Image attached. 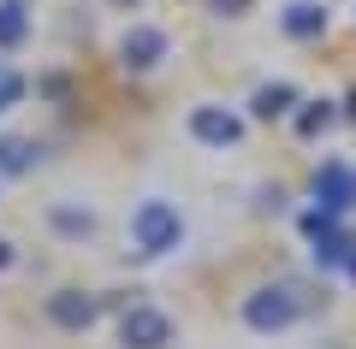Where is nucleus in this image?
<instances>
[{"instance_id": "a211bd4d", "label": "nucleus", "mask_w": 356, "mask_h": 349, "mask_svg": "<svg viewBox=\"0 0 356 349\" xmlns=\"http://www.w3.org/2000/svg\"><path fill=\"white\" fill-rule=\"evenodd\" d=\"M344 273H350V278H356V255H350V261H344Z\"/></svg>"}, {"instance_id": "9b49d317", "label": "nucleus", "mask_w": 356, "mask_h": 349, "mask_svg": "<svg viewBox=\"0 0 356 349\" xmlns=\"http://www.w3.org/2000/svg\"><path fill=\"white\" fill-rule=\"evenodd\" d=\"M36 160H42L36 142H24V137H0V178H24Z\"/></svg>"}, {"instance_id": "423d86ee", "label": "nucleus", "mask_w": 356, "mask_h": 349, "mask_svg": "<svg viewBox=\"0 0 356 349\" xmlns=\"http://www.w3.org/2000/svg\"><path fill=\"white\" fill-rule=\"evenodd\" d=\"M166 30H154V24H131L125 36H119V65L125 71H154V65L166 60Z\"/></svg>"}, {"instance_id": "1a4fd4ad", "label": "nucleus", "mask_w": 356, "mask_h": 349, "mask_svg": "<svg viewBox=\"0 0 356 349\" xmlns=\"http://www.w3.org/2000/svg\"><path fill=\"white\" fill-rule=\"evenodd\" d=\"M280 24H285V36L315 42V36H327V6H321V0H291L280 12Z\"/></svg>"}, {"instance_id": "ddd939ff", "label": "nucleus", "mask_w": 356, "mask_h": 349, "mask_svg": "<svg viewBox=\"0 0 356 349\" xmlns=\"http://www.w3.org/2000/svg\"><path fill=\"white\" fill-rule=\"evenodd\" d=\"M30 36V12L24 0H0V48H18Z\"/></svg>"}, {"instance_id": "f3484780", "label": "nucleus", "mask_w": 356, "mask_h": 349, "mask_svg": "<svg viewBox=\"0 0 356 349\" xmlns=\"http://www.w3.org/2000/svg\"><path fill=\"white\" fill-rule=\"evenodd\" d=\"M6 266H13V243L0 237V273H6Z\"/></svg>"}, {"instance_id": "4468645a", "label": "nucleus", "mask_w": 356, "mask_h": 349, "mask_svg": "<svg viewBox=\"0 0 356 349\" xmlns=\"http://www.w3.org/2000/svg\"><path fill=\"white\" fill-rule=\"evenodd\" d=\"M339 112H332V101H309V112H297V130L303 137H315V130H327Z\"/></svg>"}, {"instance_id": "dca6fc26", "label": "nucleus", "mask_w": 356, "mask_h": 349, "mask_svg": "<svg viewBox=\"0 0 356 349\" xmlns=\"http://www.w3.org/2000/svg\"><path fill=\"white\" fill-rule=\"evenodd\" d=\"M208 12H214V18H243V12H250V0H208Z\"/></svg>"}, {"instance_id": "f8f14e48", "label": "nucleus", "mask_w": 356, "mask_h": 349, "mask_svg": "<svg viewBox=\"0 0 356 349\" xmlns=\"http://www.w3.org/2000/svg\"><path fill=\"white\" fill-rule=\"evenodd\" d=\"M250 107H255V119H285V112L297 107V89L291 83H261Z\"/></svg>"}, {"instance_id": "6ab92c4d", "label": "nucleus", "mask_w": 356, "mask_h": 349, "mask_svg": "<svg viewBox=\"0 0 356 349\" xmlns=\"http://www.w3.org/2000/svg\"><path fill=\"white\" fill-rule=\"evenodd\" d=\"M113 6H137V0H113Z\"/></svg>"}, {"instance_id": "f03ea898", "label": "nucleus", "mask_w": 356, "mask_h": 349, "mask_svg": "<svg viewBox=\"0 0 356 349\" xmlns=\"http://www.w3.org/2000/svg\"><path fill=\"white\" fill-rule=\"evenodd\" d=\"M131 243H137L143 255H172L178 243H184V219H178L172 201H143L137 213H131Z\"/></svg>"}, {"instance_id": "20e7f679", "label": "nucleus", "mask_w": 356, "mask_h": 349, "mask_svg": "<svg viewBox=\"0 0 356 349\" xmlns=\"http://www.w3.org/2000/svg\"><path fill=\"white\" fill-rule=\"evenodd\" d=\"M315 213H327V219H344V213L356 207V166L350 160H321L315 172Z\"/></svg>"}, {"instance_id": "0eeeda50", "label": "nucleus", "mask_w": 356, "mask_h": 349, "mask_svg": "<svg viewBox=\"0 0 356 349\" xmlns=\"http://www.w3.org/2000/svg\"><path fill=\"white\" fill-rule=\"evenodd\" d=\"M48 320L60 325V332H89V325L102 320V296H89V290H54Z\"/></svg>"}, {"instance_id": "6e6552de", "label": "nucleus", "mask_w": 356, "mask_h": 349, "mask_svg": "<svg viewBox=\"0 0 356 349\" xmlns=\"http://www.w3.org/2000/svg\"><path fill=\"white\" fill-rule=\"evenodd\" d=\"M191 137L202 142V148H232V142L243 137V119L226 107H191Z\"/></svg>"}, {"instance_id": "7ed1b4c3", "label": "nucleus", "mask_w": 356, "mask_h": 349, "mask_svg": "<svg viewBox=\"0 0 356 349\" xmlns=\"http://www.w3.org/2000/svg\"><path fill=\"white\" fill-rule=\"evenodd\" d=\"M172 337H178V325L161 308H149V302H131L119 314V343L125 349H172Z\"/></svg>"}, {"instance_id": "aec40b11", "label": "nucleus", "mask_w": 356, "mask_h": 349, "mask_svg": "<svg viewBox=\"0 0 356 349\" xmlns=\"http://www.w3.org/2000/svg\"><path fill=\"white\" fill-rule=\"evenodd\" d=\"M350 119H356V95H350Z\"/></svg>"}, {"instance_id": "f257e3e1", "label": "nucleus", "mask_w": 356, "mask_h": 349, "mask_svg": "<svg viewBox=\"0 0 356 349\" xmlns=\"http://www.w3.org/2000/svg\"><path fill=\"white\" fill-rule=\"evenodd\" d=\"M309 308H315V302H303L297 284H261V290L243 296V325H250V332H285V325H297Z\"/></svg>"}, {"instance_id": "9d476101", "label": "nucleus", "mask_w": 356, "mask_h": 349, "mask_svg": "<svg viewBox=\"0 0 356 349\" xmlns=\"http://www.w3.org/2000/svg\"><path fill=\"white\" fill-rule=\"evenodd\" d=\"M48 225L60 231V237H72V243L95 237V213H89V207H77V201H54V207H48Z\"/></svg>"}, {"instance_id": "39448f33", "label": "nucleus", "mask_w": 356, "mask_h": 349, "mask_svg": "<svg viewBox=\"0 0 356 349\" xmlns=\"http://www.w3.org/2000/svg\"><path fill=\"white\" fill-rule=\"evenodd\" d=\"M303 231H309V243H315V266H344L356 255V237L339 219H327V213H303Z\"/></svg>"}, {"instance_id": "2eb2a0df", "label": "nucleus", "mask_w": 356, "mask_h": 349, "mask_svg": "<svg viewBox=\"0 0 356 349\" xmlns=\"http://www.w3.org/2000/svg\"><path fill=\"white\" fill-rule=\"evenodd\" d=\"M18 101H24V77H18L13 65H0V112H13Z\"/></svg>"}]
</instances>
